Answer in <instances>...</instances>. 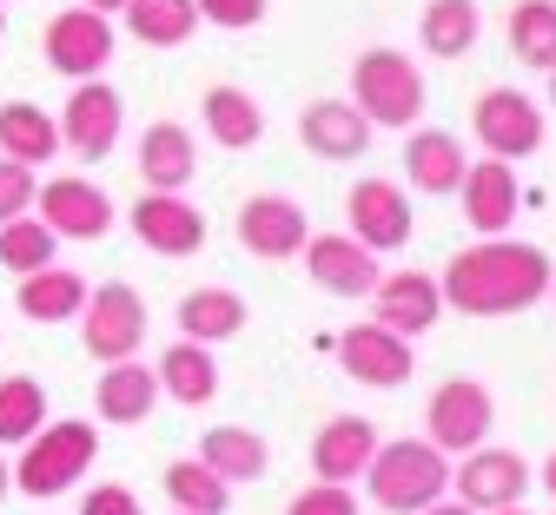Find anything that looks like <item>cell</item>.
<instances>
[{
    "label": "cell",
    "instance_id": "6da1fadb",
    "mask_svg": "<svg viewBox=\"0 0 556 515\" xmlns=\"http://www.w3.org/2000/svg\"><path fill=\"white\" fill-rule=\"evenodd\" d=\"M549 278H556V265H549L543 245L477 239V245H464L444 265L438 291H444V305L464 311V318H517L536 298H549Z\"/></svg>",
    "mask_w": 556,
    "mask_h": 515
},
{
    "label": "cell",
    "instance_id": "7a4b0ae2",
    "mask_svg": "<svg viewBox=\"0 0 556 515\" xmlns=\"http://www.w3.org/2000/svg\"><path fill=\"white\" fill-rule=\"evenodd\" d=\"M365 476H371V502L384 515H417L451 489V456L438 443H425V436H397V443L371 450Z\"/></svg>",
    "mask_w": 556,
    "mask_h": 515
},
{
    "label": "cell",
    "instance_id": "3957f363",
    "mask_svg": "<svg viewBox=\"0 0 556 515\" xmlns=\"http://www.w3.org/2000/svg\"><path fill=\"white\" fill-rule=\"evenodd\" d=\"M100 456V436L87 416H66V423H40L27 443H21V463H14V489L21 495H66Z\"/></svg>",
    "mask_w": 556,
    "mask_h": 515
},
{
    "label": "cell",
    "instance_id": "277c9868",
    "mask_svg": "<svg viewBox=\"0 0 556 515\" xmlns=\"http://www.w3.org/2000/svg\"><path fill=\"white\" fill-rule=\"evenodd\" d=\"M352 106L371 126H417L425 119V73L397 47H371L352 60Z\"/></svg>",
    "mask_w": 556,
    "mask_h": 515
},
{
    "label": "cell",
    "instance_id": "5b68a950",
    "mask_svg": "<svg viewBox=\"0 0 556 515\" xmlns=\"http://www.w3.org/2000/svg\"><path fill=\"white\" fill-rule=\"evenodd\" d=\"M80 344L100 363H126L147 344V298L132 284H93L80 305Z\"/></svg>",
    "mask_w": 556,
    "mask_h": 515
},
{
    "label": "cell",
    "instance_id": "8992f818",
    "mask_svg": "<svg viewBox=\"0 0 556 515\" xmlns=\"http://www.w3.org/2000/svg\"><path fill=\"white\" fill-rule=\"evenodd\" d=\"M470 126H477V145L491 159H530V153H543V106L530 100V93H517V87H491L477 100V113H470Z\"/></svg>",
    "mask_w": 556,
    "mask_h": 515
},
{
    "label": "cell",
    "instance_id": "52a82bcc",
    "mask_svg": "<svg viewBox=\"0 0 556 515\" xmlns=\"http://www.w3.org/2000/svg\"><path fill=\"white\" fill-rule=\"evenodd\" d=\"M40 47H47V66L60 73V80H93V73H106V60H113V21L80 0V8H66V14L47 21Z\"/></svg>",
    "mask_w": 556,
    "mask_h": 515
},
{
    "label": "cell",
    "instance_id": "ba28073f",
    "mask_svg": "<svg viewBox=\"0 0 556 515\" xmlns=\"http://www.w3.org/2000/svg\"><path fill=\"white\" fill-rule=\"evenodd\" d=\"M338 363H344V377L365 384V390H404L410 371H417V357H410V337H397L391 324H352L338 337Z\"/></svg>",
    "mask_w": 556,
    "mask_h": 515
},
{
    "label": "cell",
    "instance_id": "9c48e42d",
    "mask_svg": "<svg viewBox=\"0 0 556 515\" xmlns=\"http://www.w3.org/2000/svg\"><path fill=\"white\" fill-rule=\"evenodd\" d=\"M305 239H312V218H305L299 198H286V192H252V198L239 205V245H245L252 258L286 265V258L305 252Z\"/></svg>",
    "mask_w": 556,
    "mask_h": 515
},
{
    "label": "cell",
    "instance_id": "30bf717a",
    "mask_svg": "<svg viewBox=\"0 0 556 515\" xmlns=\"http://www.w3.org/2000/svg\"><path fill=\"white\" fill-rule=\"evenodd\" d=\"M119 126H126V106L106 80H74V100L60 106V145L74 159H106L119 145Z\"/></svg>",
    "mask_w": 556,
    "mask_h": 515
},
{
    "label": "cell",
    "instance_id": "8fae6325",
    "mask_svg": "<svg viewBox=\"0 0 556 515\" xmlns=\"http://www.w3.org/2000/svg\"><path fill=\"white\" fill-rule=\"evenodd\" d=\"M431 443L444 450V456H464V450H477L483 436H491V423H497V403H491V390L483 384H470V377H451V384H438L431 390Z\"/></svg>",
    "mask_w": 556,
    "mask_h": 515
},
{
    "label": "cell",
    "instance_id": "7c38bea8",
    "mask_svg": "<svg viewBox=\"0 0 556 515\" xmlns=\"http://www.w3.org/2000/svg\"><path fill=\"white\" fill-rule=\"evenodd\" d=\"M457 198H464V226H470V232H483V239L510 232V218H517V205H523L517 166L483 153L477 166H464V179H457Z\"/></svg>",
    "mask_w": 556,
    "mask_h": 515
},
{
    "label": "cell",
    "instance_id": "4fadbf2b",
    "mask_svg": "<svg viewBox=\"0 0 556 515\" xmlns=\"http://www.w3.org/2000/svg\"><path fill=\"white\" fill-rule=\"evenodd\" d=\"M451 489L477 508V515H491V508H510V502H523L530 495V469H523V456L517 450H464V463L451 469Z\"/></svg>",
    "mask_w": 556,
    "mask_h": 515
},
{
    "label": "cell",
    "instance_id": "5bb4252c",
    "mask_svg": "<svg viewBox=\"0 0 556 515\" xmlns=\"http://www.w3.org/2000/svg\"><path fill=\"white\" fill-rule=\"evenodd\" d=\"M126 218H132L139 245L160 252V258H192L205 245V211L192 198H179V192H147Z\"/></svg>",
    "mask_w": 556,
    "mask_h": 515
},
{
    "label": "cell",
    "instance_id": "9a60e30c",
    "mask_svg": "<svg viewBox=\"0 0 556 515\" xmlns=\"http://www.w3.org/2000/svg\"><path fill=\"white\" fill-rule=\"evenodd\" d=\"M344 218H352V239L365 252H397L410 245V198L391 179H358L352 198H344Z\"/></svg>",
    "mask_w": 556,
    "mask_h": 515
},
{
    "label": "cell",
    "instance_id": "2e32d148",
    "mask_svg": "<svg viewBox=\"0 0 556 515\" xmlns=\"http://www.w3.org/2000/svg\"><path fill=\"white\" fill-rule=\"evenodd\" d=\"M34 205H40V226L53 239H100L113 226V198L93 179H47L34 192Z\"/></svg>",
    "mask_w": 556,
    "mask_h": 515
},
{
    "label": "cell",
    "instance_id": "e0dca14e",
    "mask_svg": "<svg viewBox=\"0 0 556 515\" xmlns=\"http://www.w3.org/2000/svg\"><path fill=\"white\" fill-rule=\"evenodd\" d=\"M305 271H312V284L318 291H331V298H371V284L384 278L378 271V252H365L358 239H338V232H325V239H305Z\"/></svg>",
    "mask_w": 556,
    "mask_h": 515
},
{
    "label": "cell",
    "instance_id": "ac0fdd59",
    "mask_svg": "<svg viewBox=\"0 0 556 515\" xmlns=\"http://www.w3.org/2000/svg\"><path fill=\"white\" fill-rule=\"evenodd\" d=\"M371 298H378V324H391L397 337H425L444 311V291L431 271H391L371 284Z\"/></svg>",
    "mask_w": 556,
    "mask_h": 515
},
{
    "label": "cell",
    "instance_id": "d6986e66",
    "mask_svg": "<svg viewBox=\"0 0 556 515\" xmlns=\"http://www.w3.org/2000/svg\"><path fill=\"white\" fill-rule=\"evenodd\" d=\"M371 119L352 106V100H312L305 113H299V139H305V153H318V159H358L365 145H371Z\"/></svg>",
    "mask_w": 556,
    "mask_h": 515
},
{
    "label": "cell",
    "instance_id": "ffe728a7",
    "mask_svg": "<svg viewBox=\"0 0 556 515\" xmlns=\"http://www.w3.org/2000/svg\"><path fill=\"white\" fill-rule=\"evenodd\" d=\"M87 291H93V284H87L74 265H40V271L21 278L14 305H21V318H34V324H66V318H80Z\"/></svg>",
    "mask_w": 556,
    "mask_h": 515
},
{
    "label": "cell",
    "instance_id": "44dd1931",
    "mask_svg": "<svg viewBox=\"0 0 556 515\" xmlns=\"http://www.w3.org/2000/svg\"><path fill=\"white\" fill-rule=\"evenodd\" d=\"M199 463L213 476H226V482H258L271 469V443L245 423H213L199 436Z\"/></svg>",
    "mask_w": 556,
    "mask_h": 515
},
{
    "label": "cell",
    "instance_id": "7402d4cb",
    "mask_svg": "<svg viewBox=\"0 0 556 515\" xmlns=\"http://www.w3.org/2000/svg\"><path fill=\"white\" fill-rule=\"evenodd\" d=\"M371 450H378V436L365 416H331L312 436V469H318V482H352V476H365Z\"/></svg>",
    "mask_w": 556,
    "mask_h": 515
},
{
    "label": "cell",
    "instance_id": "603a6c76",
    "mask_svg": "<svg viewBox=\"0 0 556 515\" xmlns=\"http://www.w3.org/2000/svg\"><path fill=\"white\" fill-rule=\"evenodd\" d=\"M199 172V153H192V132L173 126V119H153L147 139H139V179L153 192H186Z\"/></svg>",
    "mask_w": 556,
    "mask_h": 515
},
{
    "label": "cell",
    "instance_id": "cb8c5ba5",
    "mask_svg": "<svg viewBox=\"0 0 556 515\" xmlns=\"http://www.w3.org/2000/svg\"><path fill=\"white\" fill-rule=\"evenodd\" d=\"M464 145L451 139V132H410L404 139V179L425 192V198H444V192H457V179H464Z\"/></svg>",
    "mask_w": 556,
    "mask_h": 515
},
{
    "label": "cell",
    "instance_id": "d4e9b609",
    "mask_svg": "<svg viewBox=\"0 0 556 515\" xmlns=\"http://www.w3.org/2000/svg\"><path fill=\"white\" fill-rule=\"evenodd\" d=\"M239 331H245V298H239V291L199 284V291L179 298V337H192V344H232Z\"/></svg>",
    "mask_w": 556,
    "mask_h": 515
},
{
    "label": "cell",
    "instance_id": "484cf974",
    "mask_svg": "<svg viewBox=\"0 0 556 515\" xmlns=\"http://www.w3.org/2000/svg\"><path fill=\"white\" fill-rule=\"evenodd\" d=\"M199 119H205V132H213V145H226V153H252V145L265 139V106L245 87H213L199 100Z\"/></svg>",
    "mask_w": 556,
    "mask_h": 515
},
{
    "label": "cell",
    "instance_id": "4316f807",
    "mask_svg": "<svg viewBox=\"0 0 556 515\" xmlns=\"http://www.w3.org/2000/svg\"><path fill=\"white\" fill-rule=\"evenodd\" d=\"M160 390L173 397V403H186V410H199V403H213L219 397V363H213V344H192V337H179L166 357H160Z\"/></svg>",
    "mask_w": 556,
    "mask_h": 515
},
{
    "label": "cell",
    "instance_id": "83f0119b",
    "mask_svg": "<svg viewBox=\"0 0 556 515\" xmlns=\"http://www.w3.org/2000/svg\"><path fill=\"white\" fill-rule=\"evenodd\" d=\"M153 403H160V377L147 371V363H106V377H100V390H93V410H100V423H147L153 416Z\"/></svg>",
    "mask_w": 556,
    "mask_h": 515
},
{
    "label": "cell",
    "instance_id": "f1b7e54d",
    "mask_svg": "<svg viewBox=\"0 0 556 515\" xmlns=\"http://www.w3.org/2000/svg\"><path fill=\"white\" fill-rule=\"evenodd\" d=\"M60 153V126L47 106L34 100H8L0 106V159H21V166H47Z\"/></svg>",
    "mask_w": 556,
    "mask_h": 515
},
{
    "label": "cell",
    "instance_id": "f546056e",
    "mask_svg": "<svg viewBox=\"0 0 556 515\" xmlns=\"http://www.w3.org/2000/svg\"><path fill=\"white\" fill-rule=\"evenodd\" d=\"M119 14H126V27H132L139 47H186L205 27L192 0H126Z\"/></svg>",
    "mask_w": 556,
    "mask_h": 515
},
{
    "label": "cell",
    "instance_id": "4dcf8cb0",
    "mask_svg": "<svg viewBox=\"0 0 556 515\" xmlns=\"http://www.w3.org/2000/svg\"><path fill=\"white\" fill-rule=\"evenodd\" d=\"M417 34H425V53L431 60H464L477 47V34H483L477 0H431L425 21H417Z\"/></svg>",
    "mask_w": 556,
    "mask_h": 515
},
{
    "label": "cell",
    "instance_id": "1f68e13d",
    "mask_svg": "<svg viewBox=\"0 0 556 515\" xmlns=\"http://www.w3.org/2000/svg\"><path fill=\"white\" fill-rule=\"evenodd\" d=\"M510 53L530 73L556 66V0H517L510 8Z\"/></svg>",
    "mask_w": 556,
    "mask_h": 515
},
{
    "label": "cell",
    "instance_id": "d6a6232c",
    "mask_svg": "<svg viewBox=\"0 0 556 515\" xmlns=\"http://www.w3.org/2000/svg\"><path fill=\"white\" fill-rule=\"evenodd\" d=\"M166 495H173V508H179V515H226V508H232V482H226V476H213L199 456L166 469Z\"/></svg>",
    "mask_w": 556,
    "mask_h": 515
},
{
    "label": "cell",
    "instance_id": "836d02e7",
    "mask_svg": "<svg viewBox=\"0 0 556 515\" xmlns=\"http://www.w3.org/2000/svg\"><path fill=\"white\" fill-rule=\"evenodd\" d=\"M47 423V390L34 377H0V443H27Z\"/></svg>",
    "mask_w": 556,
    "mask_h": 515
},
{
    "label": "cell",
    "instance_id": "e575fe53",
    "mask_svg": "<svg viewBox=\"0 0 556 515\" xmlns=\"http://www.w3.org/2000/svg\"><path fill=\"white\" fill-rule=\"evenodd\" d=\"M53 232L40 226V218H8V226H0V265H8L14 278H27V271H40V265H53Z\"/></svg>",
    "mask_w": 556,
    "mask_h": 515
},
{
    "label": "cell",
    "instance_id": "d590c367",
    "mask_svg": "<svg viewBox=\"0 0 556 515\" xmlns=\"http://www.w3.org/2000/svg\"><path fill=\"white\" fill-rule=\"evenodd\" d=\"M34 192H40L34 166L0 159V226H8V218H21V211H34Z\"/></svg>",
    "mask_w": 556,
    "mask_h": 515
},
{
    "label": "cell",
    "instance_id": "8d00e7d4",
    "mask_svg": "<svg viewBox=\"0 0 556 515\" xmlns=\"http://www.w3.org/2000/svg\"><path fill=\"white\" fill-rule=\"evenodd\" d=\"M286 515H358V495L344 489V482H312L305 495H292Z\"/></svg>",
    "mask_w": 556,
    "mask_h": 515
},
{
    "label": "cell",
    "instance_id": "74e56055",
    "mask_svg": "<svg viewBox=\"0 0 556 515\" xmlns=\"http://www.w3.org/2000/svg\"><path fill=\"white\" fill-rule=\"evenodd\" d=\"M192 8L213 27H258L265 21V0H192Z\"/></svg>",
    "mask_w": 556,
    "mask_h": 515
},
{
    "label": "cell",
    "instance_id": "f35d334b",
    "mask_svg": "<svg viewBox=\"0 0 556 515\" xmlns=\"http://www.w3.org/2000/svg\"><path fill=\"white\" fill-rule=\"evenodd\" d=\"M80 515H139V495L126 482H100V489H87Z\"/></svg>",
    "mask_w": 556,
    "mask_h": 515
},
{
    "label": "cell",
    "instance_id": "ab89813d",
    "mask_svg": "<svg viewBox=\"0 0 556 515\" xmlns=\"http://www.w3.org/2000/svg\"><path fill=\"white\" fill-rule=\"evenodd\" d=\"M417 515H477V508H470V502H444V495H438L431 508H417Z\"/></svg>",
    "mask_w": 556,
    "mask_h": 515
},
{
    "label": "cell",
    "instance_id": "60d3db41",
    "mask_svg": "<svg viewBox=\"0 0 556 515\" xmlns=\"http://www.w3.org/2000/svg\"><path fill=\"white\" fill-rule=\"evenodd\" d=\"M14 495V469H8V456H0V502Z\"/></svg>",
    "mask_w": 556,
    "mask_h": 515
},
{
    "label": "cell",
    "instance_id": "b9f144b4",
    "mask_svg": "<svg viewBox=\"0 0 556 515\" xmlns=\"http://www.w3.org/2000/svg\"><path fill=\"white\" fill-rule=\"evenodd\" d=\"M87 8H93V14H119V8H126V0H87Z\"/></svg>",
    "mask_w": 556,
    "mask_h": 515
},
{
    "label": "cell",
    "instance_id": "7bdbcfd3",
    "mask_svg": "<svg viewBox=\"0 0 556 515\" xmlns=\"http://www.w3.org/2000/svg\"><path fill=\"white\" fill-rule=\"evenodd\" d=\"M543 489H549V495H556V456H549V463H543Z\"/></svg>",
    "mask_w": 556,
    "mask_h": 515
},
{
    "label": "cell",
    "instance_id": "ee69618b",
    "mask_svg": "<svg viewBox=\"0 0 556 515\" xmlns=\"http://www.w3.org/2000/svg\"><path fill=\"white\" fill-rule=\"evenodd\" d=\"M491 515H523V508H517V502H510V508H491Z\"/></svg>",
    "mask_w": 556,
    "mask_h": 515
},
{
    "label": "cell",
    "instance_id": "f6af8a7d",
    "mask_svg": "<svg viewBox=\"0 0 556 515\" xmlns=\"http://www.w3.org/2000/svg\"><path fill=\"white\" fill-rule=\"evenodd\" d=\"M549 100H556V66H549Z\"/></svg>",
    "mask_w": 556,
    "mask_h": 515
},
{
    "label": "cell",
    "instance_id": "bcb514c9",
    "mask_svg": "<svg viewBox=\"0 0 556 515\" xmlns=\"http://www.w3.org/2000/svg\"><path fill=\"white\" fill-rule=\"evenodd\" d=\"M0 34H8V8H0Z\"/></svg>",
    "mask_w": 556,
    "mask_h": 515
},
{
    "label": "cell",
    "instance_id": "7dc6e473",
    "mask_svg": "<svg viewBox=\"0 0 556 515\" xmlns=\"http://www.w3.org/2000/svg\"><path fill=\"white\" fill-rule=\"evenodd\" d=\"M549 298H556V278H549Z\"/></svg>",
    "mask_w": 556,
    "mask_h": 515
},
{
    "label": "cell",
    "instance_id": "c3c4849f",
    "mask_svg": "<svg viewBox=\"0 0 556 515\" xmlns=\"http://www.w3.org/2000/svg\"><path fill=\"white\" fill-rule=\"evenodd\" d=\"M0 8H14V0H0Z\"/></svg>",
    "mask_w": 556,
    "mask_h": 515
}]
</instances>
